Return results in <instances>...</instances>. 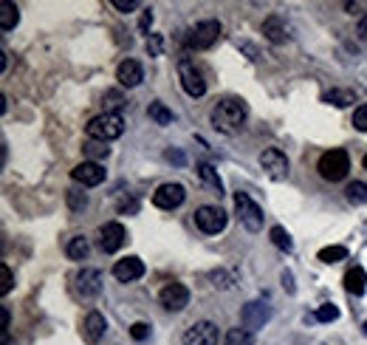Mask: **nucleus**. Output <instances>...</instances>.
Here are the masks:
<instances>
[{
    "instance_id": "1",
    "label": "nucleus",
    "mask_w": 367,
    "mask_h": 345,
    "mask_svg": "<svg viewBox=\"0 0 367 345\" xmlns=\"http://www.w3.org/2000/svg\"><path fill=\"white\" fill-rule=\"evenodd\" d=\"M246 116H249V108L237 97H224L209 113L212 124H215L221 133H237L243 128V122H246Z\"/></svg>"
},
{
    "instance_id": "2",
    "label": "nucleus",
    "mask_w": 367,
    "mask_h": 345,
    "mask_svg": "<svg viewBox=\"0 0 367 345\" xmlns=\"http://www.w3.org/2000/svg\"><path fill=\"white\" fill-rule=\"evenodd\" d=\"M317 170H319V176L325 178V181H342L345 176H348V170H350V156H348V150H342V147H333V150H328V153H322L319 156V162H317Z\"/></svg>"
},
{
    "instance_id": "3",
    "label": "nucleus",
    "mask_w": 367,
    "mask_h": 345,
    "mask_svg": "<svg viewBox=\"0 0 367 345\" xmlns=\"http://www.w3.org/2000/svg\"><path fill=\"white\" fill-rule=\"evenodd\" d=\"M88 139H97V142H110V139H119L125 133V119L119 113H102V116H94L88 124Z\"/></svg>"
},
{
    "instance_id": "4",
    "label": "nucleus",
    "mask_w": 367,
    "mask_h": 345,
    "mask_svg": "<svg viewBox=\"0 0 367 345\" xmlns=\"http://www.w3.org/2000/svg\"><path fill=\"white\" fill-rule=\"evenodd\" d=\"M221 23L218 20H204V23H198L190 35H187V48H192V51H204V48H212L218 40H221Z\"/></svg>"
},
{
    "instance_id": "5",
    "label": "nucleus",
    "mask_w": 367,
    "mask_h": 345,
    "mask_svg": "<svg viewBox=\"0 0 367 345\" xmlns=\"http://www.w3.org/2000/svg\"><path fill=\"white\" fill-rule=\"evenodd\" d=\"M178 80H181V88L187 91L192 100H198V97H204V93H206V80H204V74L195 68V62L187 59V57L178 59Z\"/></svg>"
},
{
    "instance_id": "6",
    "label": "nucleus",
    "mask_w": 367,
    "mask_h": 345,
    "mask_svg": "<svg viewBox=\"0 0 367 345\" xmlns=\"http://www.w3.org/2000/svg\"><path fill=\"white\" fill-rule=\"evenodd\" d=\"M235 209H237V218L240 224L246 227L249 232H260L263 230V209L249 198V193H235Z\"/></svg>"
},
{
    "instance_id": "7",
    "label": "nucleus",
    "mask_w": 367,
    "mask_h": 345,
    "mask_svg": "<svg viewBox=\"0 0 367 345\" xmlns=\"http://www.w3.org/2000/svg\"><path fill=\"white\" fill-rule=\"evenodd\" d=\"M226 221H229V215L221 209V207H212V204H204L195 209V227L206 235H218L226 230Z\"/></svg>"
},
{
    "instance_id": "8",
    "label": "nucleus",
    "mask_w": 367,
    "mask_h": 345,
    "mask_svg": "<svg viewBox=\"0 0 367 345\" xmlns=\"http://www.w3.org/2000/svg\"><path fill=\"white\" fill-rule=\"evenodd\" d=\"M74 289L82 300H94L102 292V272L99 269H79L74 277Z\"/></svg>"
},
{
    "instance_id": "9",
    "label": "nucleus",
    "mask_w": 367,
    "mask_h": 345,
    "mask_svg": "<svg viewBox=\"0 0 367 345\" xmlns=\"http://www.w3.org/2000/svg\"><path fill=\"white\" fill-rule=\"evenodd\" d=\"M218 339H221V331L209 320L192 323L187 331H184V345H218Z\"/></svg>"
},
{
    "instance_id": "10",
    "label": "nucleus",
    "mask_w": 367,
    "mask_h": 345,
    "mask_svg": "<svg viewBox=\"0 0 367 345\" xmlns=\"http://www.w3.org/2000/svg\"><path fill=\"white\" fill-rule=\"evenodd\" d=\"M260 167L271 176V178H286L288 176V159H286V153L277 150V147H268L260 153Z\"/></svg>"
},
{
    "instance_id": "11",
    "label": "nucleus",
    "mask_w": 367,
    "mask_h": 345,
    "mask_svg": "<svg viewBox=\"0 0 367 345\" xmlns=\"http://www.w3.org/2000/svg\"><path fill=\"white\" fill-rule=\"evenodd\" d=\"M184 198H187V190H184L181 184H161L156 193H152V204H156L159 209H175L184 204Z\"/></svg>"
},
{
    "instance_id": "12",
    "label": "nucleus",
    "mask_w": 367,
    "mask_h": 345,
    "mask_svg": "<svg viewBox=\"0 0 367 345\" xmlns=\"http://www.w3.org/2000/svg\"><path fill=\"white\" fill-rule=\"evenodd\" d=\"M159 300H161V306L167 311H184V308L190 306V289L184 286V283H167L161 289Z\"/></svg>"
},
{
    "instance_id": "13",
    "label": "nucleus",
    "mask_w": 367,
    "mask_h": 345,
    "mask_svg": "<svg viewBox=\"0 0 367 345\" xmlns=\"http://www.w3.org/2000/svg\"><path fill=\"white\" fill-rule=\"evenodd\" d=\"M105 176L108 173H105V167L99 162H82V165H77L71 170V178L77 184H82V187H99L105 181Z\"/></svg>"
},
{
    "instance_id": "14",
    "label": "nucleus",
    "mask_w": 367,
    "mask_h": 345,
    "mask_svg": "<svg viewBox=\"0 0 367 345\" xmlns=\"http://www.w3.org/2000/svg\"><path fill=\"white\" fill-rule=\"evenodd\" d=\"M125 241H128V232H125V227H121L119 221H110V224H105L99 230V246H102V252H108V255L119 252Z\"/></svg>"
},
{
    "instance_id": "15",
    "label": "nucleus",
    "mask_w": 367,
    "mask_h": 345,
    "mask_svg": "<svg viewBox=\"0 0 367 345\" xmlns=\"http://www.w3.org/2000/svg\"><path fill=\"white\" fill-rule=\"evenodd\" d=\"M116 80H119V85H125V88H136V85H141V80H144V68H141V62H136V59H121L119 62V68H116Z\"/></svg>"
},
{
    "instance_id": "16",
    "label": "nucleus",
    "mask_w": 367,
    "mask_h": 345,
    "mask_svg": "<svg viewBox=\"0 0 367 345\" xmlns=\"http://www.w3.org/2000/svg\"><path fill=\"white\" fill-rule=\"evenodd\" d=\"M105 328H108V323H105V317L99 315V311H88L85 320H82V339L88 345H97L105 337Z\"/></svg>"
},
{
    "instance_id": "17",
    "label": "nucleus",
    "mask_w": 367,
    "mask_h": 345,
    "mask_svg": "<svg viewBox=\"0 0 367 345\" xmlns=\"http://www.w3.org/2000/svg\"><path fill=\"white\" fill-rule=\"evenodd\" d=\"M113 274H116V280H121V283H133V280H139V277L144 274V263H141V258H136V255L121 258V261H116Z\"/></svg>"
},
{
    "instance_id": "18",
    "label": "nucleus",
    "mask_w": 367,
    "mask_h": 345,
    "mask_svg": "<svg viewBox=\"0 0 367 345\" xmlns=\"http://www.w3.org/2000/svg\"><path fill=\"white\" fill-rule=\"evenodd\" d=\"M271 317V311L263 306V303H249L246 308H243V323H246V328H260L266 320Z\"/></svg>"
},
{
    "instance_id": "19",
    "label": "nucleus",
    "mask_w": 367,
    "mask_h": 345,
    "mask_svg": "<svg viewBox=\"0 0 367 345\" xmlns=\"http://www.w3.org/2000/svg\"><path fill=\"white\" fill-rule=\"evenodd\" d=\"M345 289L353 295V297H361L364 289H367V272L361 266H350L348 274H345Z\"/></svg>"
},
{
    "instance_id": "20",
    "label": "nucleus",
    "mask_w": 367,
    "mask_h": 345,
    "mask_svg": "<svg viewBox=\"0 0 367 345\" xmlns=\"http://www.w3.org/2000/svg\"><path fill=\"white\" fill-rule=\"evenodd\" d=\"M263 35H266V40H271V43H286L288 28H286L283 17H277V15L266 17V23H263Z\"/></svg>"
},
{
    "instance_id": "21",
    "label": "nucleus",
    "mask_w": 367,
    "mask_h": 345,
    "mask_svg": "<svg viewBox=\"0 0 367 345\" xmlns=\"http://www.w3.org/2000/svg\"><path fill=\"white\" fill-rule=\"evenodd\" d=\"M20 23V12L12 0H0V31H12Z\"/></svg>"
},
{
    "instance_id": "22",
    "label": "nucleus",
    "mask_w": 367,
    "mask_h": 345,
    "mask_svg": "<svg viewBox=\"0 0 367 345\" xmlns=\"http://www.w3.org/2000/svg\"><path fill=\"white\" fill-rule=\"evenodd\" d=\"M88 252H90V243H88V238H85V235H74V238H68L66 255H68L71 261H85V258H88Z\"/></svg>"
},
{
    "instance_id": "23",
    "label": "nucleus",
    "mask_w": 367,
    "mask_h": 345,
    "mask_svg": "<svg viewBox=\"0 0 367 345\" xmlns=\"http://www.w3.org/2000/svg\"><path fill=\"white\" fill-rule=\"evenodd\" d=\"M198 176H201V181L209 187L215 196H224V184H221V176L215 173V167L212 165H198Z\"/></svg>"
},
{
    "instance_id": "24",
    "label": "nucleus",
    "mask_w": 367,
    "mask_h": 345,
    "mask_svg": "<svg viewBox=\"0 0 367 345\" xmlns=\"http://www.w3.org/2000/svg\"><path fill=\"white\" fill-rule=\"evenodd\" d=\"M82 150H85V156H88V162H97V159H108V153H110L108 142H97V139L85 142V144H82Z\"/></svg>"
},
{
    "instance_id": "25",
    "label": "nucleus",
    "mask_w": 367,
    "mask_h": 345,
    "mask_svg": "<svg viewBox=\"0 0 367 345\" xmlns=\"http://www.w3.org/2000/svg\"><path fill=\"white\" fill-rule=\"evenodd\" d=\"M226 345H255V337H252V331L249 328H229L226 331V339H224Z\"/></svg>"
},
{
    "instance_id": "26",
    "label": "nucleus",
    "mask_w": 367,
    "mask_h": 345,
    "mask_svg": "<svg viewBox=\"0 0 367 345\" xmlns=\"http://www.w3.org/2000/svg\"><path fill=\"white\" fill-rule=\"evenodd\" d=\"M147 113H150V119L156 122V124H170V122H172V111H170L164 102H150Z\"/></svg>"
},
{
    "instance_id": "27",
    "label": "nucleus",
    "mask_w": 367,
    "mask_h": 345,
    "mask_svg": "<svg viewBox=\"0 0 367 345\" xmlns=\"http://www.w3.org/2000/svg\"><path fill=\"white\" fill-rule=\"evenodd\" d=\"M325 100H328V102H333L336 108H348V105H353V102H356V93H353V91H342V88H333Z\"/></svg>"
},
{
    "instance_id": "28",
    "label": "nucleus",
    "mask_w": 367,
    "mask_h": 345,
    "mask_svg": "<svg viewBox=\"0 0 367 345\" xmlns=\"http://www.w3.org/2000/svg\"><path fill=\"white\" fill-rule=\"evenodd\" d=\"M345 198H348L350 204H367V184H364V181H353V184H348Z\"/></svg>"
},
{
    "instance_id": "29",
    "label": "nucleus",
    "mask_w": 367,
    "mask_h": 345,
    "mask_svg": "<svg viewBox=\"0 0 367 345\" xmlns=\"http://www.w3.org/2000/svg\"><path fill=\"white\" fill-rule=\"evenodd\" d=\"M345 258H348V249L345 246H325V249H319V261L322 263H339Z\"/></svg>"
},
{
    "instance_id": "30",
    "label": "nucleus",
    "mask_w": 367,
    "mask_h": 345,
    "mask_svg": "<svg viewBox=\"0 0 367 345\" xmlns=\"http://www.w3.org/2000/svg\"><path fill=\"white\" fill-rule=\"evenodd\" d=\"M102 105H105V113H116L121 105H125V97H121L119 91H105Z\"/></svg>"
},
{
    "instance_id": "31",
    "label": "nucleus",
    "mask_w": 367,
    "mask_h": 345,
    "mask_svg": "<svg viewBox=\"0 0 367 345\" xmlns=\"http://www.w3.org/2000/svg\"><path fill=\"white\" fill-rule=\"evenodd\" d=\"M268 235H271V241L277 243L280 249H286V252H291V249H294V241H291V235H288L283 227H271V232H268Z\"/></svg>"
},
{
    "instance_id": "32",
    "label": "nucleus",
    "mask_w": 367,
    "mask_h": 345,
    "mask_svg": "<svg viewBox=\"0 0 367 345\" xmlns=\"http://www.w3.org/2000/svg\"><path fill=\"white\" fill-rule=\"evenodd\" d=\"M336 317H339V308L330 306V303H325V306L317 308V320H322V323H330V320H336Z\"/></svg>"
},
{
    "instance_id": "33",
    "label": "nucleus",
    "mask_w": 367,
    "mask_h": 345,
    "mask_svg": "<svg viewBox=\"0 0 367 345\" xmlns=\"http://www.w3.org/2000/svg\"><path fill=\"white\" fill-rule=\"evenodd\" d=\"M353 128L361 131V133H367V105H359L353 111Z\"/></svg>"
},
{
    "instance_id": "34",
    "label": "nucleus",
    "mask_w": 367,
    "mask_h": 345,
    "mask_svg": "<svg viewBox=\"0 0 367 345\" xmlns=\"http://www.w3.org/2000/svg\"><path fill=\"white\" fill-rule=\"evenodd\" d=\"M12 272H9V266L6 263H0V295H9L12 292Z\"/></svg>"
},
{
    "instance_id": "35",
    "label": "nucleus",
    "mask_w": 367,
    "mask_h": 345,
    "mask_svg": "<svg viewBox=\"0 0 367 345\" xmlns=\"http://www.w3.org/2000/svg\"><path fill=\"white\" fill-rule=\"evenodd\" d=\"M161 51H164L161 35H150V37H147V54H150V57H161Z\"/></svg>"
},
{
    "instance_id": "36",
    "label": "nucleus",
    "mask_w": 367,
    "mask_h": 345,
    "mask_svg": "<svg viewBox=\"0 0 367 345\" xmlns=\"http://www.w3.org/2000/svg\"><path fill=\"white\" fill-rule=\"evenodd\" d=\"M68 207H71L74 212L85 209V207H88V196H85V193H77V190H68Z\"/></svg>"
},
{
    "instance_id": "37",
    "label": "nucleus",
    "mask_w": 367,
    "mask_h": 345,
    "mask_svg": "<svg viewBox=\"0 0 367 345\" xmlns=\"http://www.w3.org/2000/svg\"><path fill=\"white\" fill-rule=\"evenodd\" d=\"M130 337L139 339V342H144V339L150 337V326H147V323H133V326H130Z\"/></svg>"
},
{
    "instance_id": "38",
    "label": "nucleus",
    "mask_w": 367,
    "mask_h": 345,
    "mask_svg": "<svg viewBox=\"0 0 367 345\" xmlns=\"http://www.w3.org/2000/svg\"><path fill=\"white\" fill-rule=\"evenodd\" d=\"M113 6H116L119 12H136L141 3H139V0H113Z\"/></svg>"
},
{
    "instance_id": "39",
    "label": "nucleus",
    "mask_w": 367,
    "mask_h": 345,
    "mask_svg": "<svg viewBox=\"0 0 367 345\" xmlns=\"http://www.w3.org/2000/svg\"><path fill=\"white\" fill-rule=\"evenodd\" d=\"M150 26H152V12H150V9H147V12H144V15H141V20H139V28H141V31H147V28H150Z\"/></svg>"
},
{
    "instance_id": "40",
    "label": "nucleus",
    "mask_w": 367,
    "mask_h": 345,
    "mask_svg": "<svg viewBox=\"0 0 367 345\" xmlns=\"http://www.w3.org/2000/svg\"><path fill=\"white\" fill-rule=\"evenodd\" d=\"M356 35H359V40H364V43H367V17H361V20H359Z\"/></svg>"
},
{
    "instance_id": "41",
    "label": "nucleus",
    "mask_w": 367,
    "mask_h": 345,
    "mask_svg": "<svg viewBox=\"0 0 367 345\" xmlns=\"http://www.w3.org/2000/svg\"><path fill=\"white\" fill-rule=\"evenodd\" d=\"M345 9H348V12H350V15H356V12H359V9H361V3H345Z\"/></svg>"
},
{
    "instance_id": "42",
    "label": "nucleus",
    "mask_w": 367,
    "mask_h": 345,
    "mask_svg": "<svg viewBox=\"0 0 367 345\" xmlns=\"http://www.w3.org/2000/svg\"><path fill=\"white\" fill-rule=\"evenodd\" d=\"M361 167H364V170H367V153H364V159H361Z\"/></svg>"
},
{
    "instance_id": "43",
    "label": "nucleus",
    "mask_w": 367,
    "mask_h": 345,
    "mask_svg": "<svg viewBox=\"0 0 367 345\" xmlns=\"http://www.w3.org/2000/svg\"><path fill=\"white\" fill-rule=\"evenodd\" d=\"M364 331H367V323H364Z\"/></svg>"
}]
</instances>
